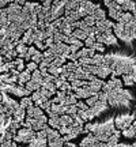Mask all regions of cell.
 <instances>
[{
	"label": "cell",
	"mask_w": 136,
	"mask_h": 147,
	"mask_svg": "<svg viewBox=\"0 0 136 147\" xmlns=\"http://www.w3.org/2000/svg\"><path fill=\"white\" fill-rule=\"evenodd\" d=\"M113 49L104 56V64L109 65L112 76L132 75L136 79V52L128 45L127 49H120L118 45L112 47Z\"/></svg>",
	"instance_id": "1"
},
{
	"label": "cell",
	"mask_w": 136,
	"mask_h": 147,
	"mask_svg": "<svg viewBox=\"0 0 136 147\" xmlns=\"http://www.w3.org/2000/svg\"><path fill=\"white\" fill-rule=\"evenodd\" d=\"M105 93H106V101H108L109 108L118 110L121 113H125L127 110L132 109L136 97L131 90H123L121 87H114Z\"/></svg>",
	"instance_id": "2"
},
{
	"label": "cell",
	"mask_w": 136,
	"mask_h": 147,
	"mask_svg": "<svg viewBox=\"0 0 136 147\" xmlns=\"http://www.w3.org/2000/svg\"><path fill=\"white\" fill-rule=\"evenodd\" d=\"M45 131H46V138H48V146H50V147H61V146H64L63 135L59 132V129L52 128V127L48 124V125L45 127Z\"/></svg>",
	"instance_id": "3"
},
{
	"label": "cell",
	"mask_w": 136,
	"mask_h": 147,
	"mask_svg": "<svg viewBox=\"0 0 136 147\" xmlns=\"http://www.w3.org/2000/svg\"><path fill=\"white\" fill-rule=\"evenodd\" d=\"M34 136H36V131H34V129L23 127V128H19V129L16 131V134L14 135V140H15L16 143H26L27 144Z\"/></svg>",
	"instance_id": "4"
},
{
	"label": "cell",
	"mask_w": 136,
	"mask_h": 147,
	"mask_svg": "<svg viewBox=\"0 0 136 147\" xmlns=\"http://www.w3.org/2000/svg\"><path fill=\"white\" fill-rule=\"evenodd\" d=\"M22 8H23V5L18 4L15 0L14 1H11L10 4L5 7V10H7V15H8V22H16L19 21V16H21V12H22Z\"/></svg>",
	"instance_id": "5"
},
{
	"label": "cell",
	"mask_w": 136,
	"mask_h": 147,
	"mask_svg": "<svg viewBox=\"0 0 136 147\" xmlns=\"http://www.w3.org/2000/svg\"><path fill=\"white\" fill-rule=\"evenodd\" d=\"M133 119H135V116L129 115L128 112H125V113H118V115L114 117V124L117 128L125 129V128H128V127L132 124Z\"/></svg>",
	"instance_id": "6"
},
{
	"label": "cell",
	"mask_w": 136,
	"mask_h": 147,
	"mask_svg": "<svg viewBox=\"0 0 136 147\" xmlns=\"http://www.w3.org/2000/svg\"><path fill=\"white\" fill-rule=\"evenodd\" d=\"M79 146L87 147V146H105V144H104V142H101L100 139L95 136L94 134H89V135L84 138V139H82V140H80Z\"/></svg>",
	"instance_id": "7"
},
{
	"label": "cell",
	"mask_w": 136,
	"mask_h": 147,
	"mask_svg": "<svg viewBox=\"0 0 136 147\" xmlns=\"http://www.w3.org/2000/svg\"><path fill=\"white\" fill-rule=\"evenodd\" d=\"M73 91H75V95H76V98H78V100H86V98H89V97H91V95H94L95 93H97V91H93L89 86H84V87H76Z\"/></svg>",
	"instance_id": "8"
},
{
	"label": "cell",
	"mask_w": 136,
	"mask_h": 147,
	"mask_svg": "<svg viewBox=\"0 0 136 147\" xmlns=\"http://www.w3.org/2000/svg\"><path fill=\"white\" fill-rule=\"evenodd\" d=\"M1 93H3V91H1ZM1 104H3L4 106H7L8 109H11L12 112H14V110L19 106V102H18V101H15L14 98H11L7 93H3V97H1Z\"/></svg>",
	"instance_id": "9"
},
{
	"label": "cell",
	"mask_w": 136,
	"mask_h": 147,
	"mask_svg": "<svg viewBox=\"0 0 136 147\" xmlns=\"http://www.w3.org/2000/svg\"><path fill=\"white\" fill-rule=\"evenodd\" d=\"M44 112H45V110L42 109L41 106L32 105L26 109V115H27V117H38V116L44 115Z\"/></svg>",
	"instance_id": "10"
},
{
	"label": "cell",
	"mask_w": 136,
	"mask_h": 147,
	"mask_svg": "<svg viewBox=\"0 0 136 147\" xmlns=\"http://www.w3.org/2000/svg\"><path fill=\"white\" fill-rule=\"evenodd\" d=\"M33 34H34V27H30V29H27L26 32L23 33V36H22L21 41L23 44H26V45H33L34 44V38H33Z\"/></svg>",
	"instance_id": "11"
},
{
	"label": "cell",
	"mask_w": 136,
	"mask_h": 147,
	"mask_svg": "<svg viewBox=\"0 0 136 147\" xmlns=\"http://www.w3.org/2000/svg\"><path fill=\"white\" fill-rule=\"evenodd\" d=\"M26 116H27L26 115V109H25V108H22V106L19 105L15 110H14V115H12V117H14L15 120H18L22 124V123L25 121V119H26Z\"/></svg>",
	"instance_id": "12"
},
{
	"label": "cell",
	"mask_w": 136,
	"mask_h": 147,
	"mask_svg": "<svg viewBox=\"0 0 136 147\" xmlns=\"http://www.w3.org/2000/svg\"><path fill=\"white\" fill-rule=\"evenodd\" d=\"M27 146H30V147H45V146H48V139L34 136L30 142L27 143Z\"/></svg>",
	"instance_id": "13"
},
{
	"label": "cell",
	"mask_w": 136,
	"mask_h": 147,
	"mask_svg": "<svg viewBox=\"0 0 136 147\" xmlns=\"http://www.w3.org/2000/svg\"><path fill=\"white\" fill-rule=\"evenodd\" d=\"M30 79H32V72H30V71H27V69H23V71L19 72V76H18V84L25 86Z\"/></svg>",
	"instance_id": "14"
},
{
	"label": "cell",
	"mask_w": 136,
	"mask_h": 147,
	"mask_svg": "<svg viewBox=\"0 0 136 147\" xmlns=\"http://www.w3.org/2000/svg\"><path fill=\"white\" fill-rule=\"evenodd\" d=\"M94 56V49L93 48H80L78 52H76V57H91Z\"/></svg>",
	"instance_id": "15"
},
{
	"label": "cell",
	"mask_w": 136,
	"mask_h": 147,
	"mask_svg": "<svg viewBox=\"0 0 136 147\" xmlns=\"http://www.w3.org/2000/svg\"><path fill=\"white\" fill-rule=\"evenodd\" d=\"M15 49H16V52H18V57L25 59V56H26V53H27V49H29V45L23 44V42L19 40V42L16 44Z\"/></svg>",
	"instance_id": "16"
},
{
	"label": "cell",
	"mask_w": 136,
	"mask_h": 147,
	"mask_svg": "<svg viewBox=\"0 0 136 147\" xmlns=\"http://www.w3.org/2000/svg\"><path fill=\"white\" fill-rule=\"evenodd\" d=\"M71 36H73L75 38H78V40H80V41H84V40L89 37V33L82 30V29H73V32H72Z\"/></svg>",
	"instance_id": "17"
},
{
	"label": "cell",
	"mask_w": 136,
	"mask_h": 147,
	"mask_svg": "<svg viewBox=\"0 0 136 147\" xmlns=\"http://www.w3.org/2000/svg\"><path fill=\"white\" fill-rule=\"evenodd\" d=\"M48 124L52 127V128H56V129H59L60 127L63 125V124H61V120H60V116H56V117H49Z\"/></svg>",
	"instance_id": "18"
},
{
	"label": "cell",
	"mask_w": 136,
	"mask_h": 147,
	"mask_svg": "<svg viewBox=\"0 0 136 147\" xmlns=\"http://www.w3.org/2000/svg\"><path fill=\"white\" fill-rule=\"evenodd\" d=\"M19 105H21L22 108H25V109H27L29 106L34 105V101H33L32 97H29V95H25V97H22V100L19 101Z\"/></svg>",
	"instance_id": "19"
},
{
	"label": "cell",
	"mask_w": 136,
	"mask_h": 147,
	"mask_svg": "<svg viewBox=\"0 0 136 147\" xmlns=\"http://www.w3.org/2000/svg\"><path fill=\"white\" fill-rule=\"evenodd\" d=\"M32 80H34V82L40 83L42 86V83H44V76H42V74L40 69H36V71L32 72Z\"/></svg>",
	"instance_id": "20"
},
{
	"label": "cell",
	"mask_w": 136,
	"mask_h": 147,
	"mask_svg": "<svg viewBox=\"0 0 136 147\" xmlns=\"http://www.w3.org/2000/svg\"><path fill=\"white\" fill-rule=\"evenodd\" d=\"M25 87H26L27 90H30V91H36V90H40L41 89V84L37 83V82H34V80H29L26 84H25Z\"/></svg>",
	"instance_id": "21"
},
{
	"label": "cell",
	"mask_w": 136,
	"mask_h": 147,
	"mask_svg": "<svg viewBox=\"0 0 136 147\" xmlns=\"http://www.w3.org/2000/svg\"><path fill=\"white\" fill-rule=\"evenodd\" d=\"M41 87H45V89L50 90L52 93L56 94V91H57V86L55 84V82H48V80H44V83H42Z\"/></svg>",
	"instance_id": "22"
},
{
	"label": "cell",
	"mask_w": 136,
	"mask_h": 147,
	"mask_svg": "<svg viewBox=\"0 0 136 147\" xmlns=\"http://www.w3.org/2000/svg\"><path fill=\"white\" fill-rule=\"evenodd\" d=\"M91 15L94 16L95 21H101V19H105V11L101 10V7H98V8H97V10H95Z\"/></svg>",
	"instance_id": "23"
},
{
	"label": "cell",
	"mask_w": 136,
	"mask_h": 147,
	"mask_svg": "<svg viewBox=\"0 0 136 147\" xmlns=\"http://www.w3.org/2000/svg\"><path fill=\"white\" fill-rule=\"evenodd\" d=\"M48 71H49V74H52V75H55V76H59V75H60V72H61V67H57V65L49 64Z\"/></svg>",
	"instance_id": "24"
},
{
	"label": "cell",
	"mask_w": 136,
	"mask_h": 147,
	"mask_svg": "<svg viewBox=\"0 0 136 147\" xmlns=\"http://www.w3.org/2000/svg\"><path fill=\"white\" fill-rule=\"evenodd\" d=\"M32 60L33 61H36V63H38V65H40V63L44 60V53H42L41 51H37V52L32 56Z\"/></svg>",
	"instance_id": "25"
},
{
	"label": "cell",
	"mask_w": 136,
	"mask_h": 147,
	"mask_svg": "<svg viewBox=\"0 0 136 147\" xmlns=\"http://www.w3.org/2000/svg\"><path fill=\"white\" fill-rule=\"evenodd\" d=\"M23 60H25V59H22V57H16L15 60H14L18 71H23V69H26V65H25V63H23Z\"/></svg>",
	"instance_id": "26"
},
{
	"label": "cell",
	"mask_w": 136,
	"mask_h": 147,
	"mask_svg": "<svg viewBox=\"0 0 136 147\" xmlns=\"http://www.w3.org/2000/svg\"><path fill=\"white\" fill-rule=\"evenodd\" d=\"M97 101H98V94L95 93L94 95H91V97H89V98H86V104L89 106H94L95 104H97Z\"/></svg>",
	"instance_id": "27"
},
{
	"label": "cell",
	"mask_w": 136,
	"mask_h": 147,
	"mask_svg": "<svg viewBox=\"0 0 136 147\" xmlns=\"http://www.w3.org/2000/svg\"><path fill=\"white\" fill-rule=\"evenodd\" d=\"M26 69H27V71H30V72L36 71V69H38V63L33 61V60L27 61V64H26Z\"/></svg>",
	"instance_id": "28"
},
{
	"label": "cell",
	"mask_w": 136,
	"mask_h": 147,
	"mask_svg": "<svg viewBox=\"0 0 136 147\" xmlns=\"http://www.w3.org/2000/svg\"><path fill=\"white\" fill-rule=\"evenodd\" d=\"M42 53H44V59H45V60H48L49 63H52L53 60L56 59V56H55V55H53V53L50 52L49 49H46L45 52H42Z\"/></svg>",
	"instance_id": "29"
},
{
	"label": "cell",
	"mask_w": 136,
	"mask_h": 147,
	"mask_svg": "<svg viewBox=\"0 0 136 147\" xmlns=\"http://www.w3.org/2000/svg\"><path fill=\"white\" fill-rule=\"evenodd\" d=\"M40 91L42 93V95H44V97H46V98H49V100H50L53 95H55V93H52L50 90L45 89V87H41V89H40Z\"/></svg>",
	"instance_id": "30"
},
{
	"label": "cell",
	"mask_w": 136,
	"mask_h": 147,
	"mask_svg": "<svg viewBox=\"0 0 136 147\" xmlns=\"http://www.w3.org/2000/svg\"><path fill=\"white\" fill-rule=\"evenodd\" d=\"M84 22H86V23H87L89 26H94L95 22H97V21L94 19V16H93V15H90V16L86 15V16H84Z\"/></svg>",
	"instance_id": "31"
},
{
	"label": "cell",
	"mask_w": 136,
	"mask_h": 147,
	"mask_svg": "<svg viewBox=\"0 0 136 147\" xmlns=\"http://www.w3.org/2000/svg\"><path fill=\"white\" fill-rule=\"evenodd\" d=\"M33 45L38 47V51H46V49H48L44 41H34V44H33Z\"/></svg>",
	"instance_id": "32"
},
{
	"label": "cell",
	"mask_w": 136,
	"mask_h": 147,
	"mask_svg": "<svg viewBox=\"0 0 136 147\" xmlns=\"http://www.w3.org/2000/svg\"><path fill=\"white\" fill-rule=\"evenodd\" d=\"M75 105H76V108H78V109H80V110H86L87 108H90V106L87 105L86 102H83V101H78Z\"/></svg>",
	"instance_id": "33"
},
{
	"label": "cell",
	"mask_w": 136,
	"mask_h": 147,
	"mask_svg": "<svg viewBox=\"0 0 136 147\" xmlns=\"http://www.w3.org/2000/svg\"><path fill=\"white\" fill-rule=\"evenodd\" d=\"M93 49H97V51H100V52H104L105 47L101 44V42H97V44H94V45H93Z\"/></svg>",
	"instance_id": "34"
},
{
	"label": "cell",
	"mask_w": 136,
	"mask_h": 147,
	"mask_svg": "<svg viewBox=\"0 0 136 147\" xmlns=\"http://www.w3.org/2000/svg\"><path fill=\"white\" fill-rule=\"evenodd\" d=\"M45 45H46V48H49L50 47V45H53V44H55V40H53V37H48L46 40H45Z\"/></svg>",
	"instance_id": "35"
},
{
	"label": "cell",
	"mask_w": 136,
	"mask_h": 147,
	"mask_svg": "<svg viewBox=\"0 0 136 147\" xmlns=\"http://www.w3.org/2000/svg\"><path fill=\"white\" fill-rule=\"evenodd\" d=\"M11 1H14V0H0V8H4L5 5H8Z\"/></svg>",
	"instance_id": "36"
},
{
	"label": "cell",
	"mask_w": 136,
	"mask_h": 147,
	"mask_svg": "<svg viewBox=\"0 0 136 147\" xmlns=\"http://www.w3.org/2000/svg\"><path fill=\"white\" fill-rule=\"evenodd\" d=\"M80 49V47H78V45H69V52L71 53H76Z\"/></svg>",
	"instance_id": "37"
},
{
	"label": "cell",
	"mask_w": 136,
	"mask_h": 147,
	"mask_svg": "<svg viewBox=\"0 0 136 147\" xmlns=\"http://www.w3.org/2000/svg\"><path fill=\"white\" fill-rule=\"evenodd\" d=\"M4 119H5V115H4V113H1V112H0V124H1V123L4 121Z\"/></svg>",
	"instance_id": "38"
},
{
	"label": "cell",
	"mask_w": 136,
	"mask_h": 147,
	"mask_svg": "<svg viewBox=\"0 0 136 147\" xmlns=\"http://www.w3.org/2000/svg\"><path fill=\"white\" fill-rule=\"evenodd\" d=\"M15 1L18 3V4H21V5H23L25 3H26V0H15Z\"/></svg>",
	"instance_id": "39"
},
{
	"label": "cell",
	"mask_w": 136,
	"mask_h": 147,
	"mask_svg": "<svg viewBox=\"0 0 136 147\" xmlns=\"http://www.w3.org/2000/svg\"><path fill=\"white\" fill-rule=\"evenodd\" d=\"M3 61H4V57H3V55H1V53H0V65H1V64H3Z\"/></svg>",
	"instance_id": "40"
},
{
	"label": "cell",
	"mask_w": 136,
	"mask_h": 147,
	"mask_svg": "<svg viewBox=\"0 0 136 147\" xmlns=\"http://www.w3.org/2000/svg\"><path fill=\"white\" fill-rule=\"evenodd\" d=\"M135 119H136V116H135Z\"/></svg>",
	"instance_id": "41"
}]
</instances>
